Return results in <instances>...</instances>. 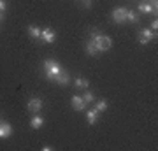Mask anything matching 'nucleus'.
<instances>
[{"mask_svg": "<svg viewBox=\"0 0 158 151\" xmlns=\"http://www.w3.org/2000/svg\"><path fill=\"white\" fill-rule=\"evenodd\" d=\"M42 70H44V76H46L48 81H55V78L62 72V65H60L56 60L48 58V60H44V63H42Z\"/></svg>", "mask_w": 158, "mask_h": 151, "instance_id": "nucleus-1", "label": "nucleus"}, {"mask_svg": "<svg viewBox=\"0 0 158 151\" xmlns=\"http://www.w3.org/2000/svg\"><path fill=\"white\" fill-rule=\"evenodd\" d=\"M42 107H44V100H42L40 97H32V99H28V102H27V111L34 112V114L40 112Z\"/></svg>", "mask_w": 158, "mask_h": 151, "instance_id": "nucleus-2", "label": "nucleus"}, {"mask_svg": "<svg viewBox=\"0 0 158 151\" xmlns=\"http://www.w3.org/2000/svg\"><path fill=\"white\" fill-rule=\"evenodd\" d=\"M93 42H95V46H97V49H98V53L100 51H107V49H111V46H113V40L109 39L107 35H104V34H100L97 39H93Z\"/></svg>", "mask_w": 158, "mask_h": 151, "instance_id": "nucleus-3", "label": "nucleus"}, {"mask_svg": "<svg viewBox=\"0 0 158 151\" xmlns=\"http://www.w3.org/2000/svg\"><path fill=\"white\" fill-rule=\"evenodd\" d=\"M153 39H156V32H153L151 28H142L141 32H139V44L146 46Z\"/></svg>", "mask_w": 158, "mask_h": 151, "instance_id": "nucleus-4", "label": "nucleus"}, {"mask_svg": "<svg viewBox=\"0 0 158 151\" xmlns=\"http://www.w3.org/2000/svg\"><path fill=\"white\" fill-rule=\"evenodd\" d=\"M111 18H113L114 23L123 25V23L127 21V7H116L113 11V14H111Z\"/></svg>", "mask_w": 158, "mask_h": 151, "instance_id": "nucleus-5", "label": "nucleus"}, {"mask_svg": "<svg viewBox=\"0 0 158 151\" xmlns=\"http://www.w3.org/2000/svg\"><path fill=\"white\" fill-rule=\"evenodd\" d=\"M55 39H56V34H55L53 28L51 27L42 28V35H40V40H42V42H46V44H53Z\"/></svg>", "mask_w": 158, "mask_h": 151, "instance_id": "nucleus-6", "label": "nucleus"}, {"mask_svg": "<svg viewBox=\"0 0 158 151\" xmlns=\"http://www.w3.org/2000/svg\"><path fill=\"white\" fill-rule=\"evenodd\" d=\"M12 134V125L9 121H0V139H7Z\"/></svg>", "mask_w": 158, "mask_h": 151, "instance_id": "nucleus-7", "label": "nucleus"}, {"mask_svg": "<svg viewBox=\"0 0 158 151\" xmlns=\"http://www.w3.org/2000/svg\"><path fill=\"white\" fill-rule=\"evenodd\" d=\"M70 104H72L74 111H85V107H86V102L83 100V97H79V95H74L70 99Z\"/></svg>", "mask_w": 158, "mask_h": 151, "instance_id": "nucleus-8", "label": "nucleus"}, {"mask_svg": "<svg viewBox=\"0 0 158 151\" xmlns=\"http://www.w3.org/2000/svg\"><path fill=\"white\" fill-rule=\"evenodd\" d=\"M27 30H28V35L34 40H40V35H42V28L40 27H37V25H28Z\"/></svg>", "mask_w": 158, "mask_h": 151, "instance_id": "nucleus-9", "label": "nucleus"}, {"mask_svg": "<svg viewBox=\"0 0 158 151\" xmlns=\"http://www.w3.org/2000/svg\"><path fill=\"white\" fill-rule=\"evenodd\" d=\"M55 83L60 84V86H67V84H69V72H67V70H63V69H62V72L55 78Z\"/></svg>", "mask_w": 158, "mask_h": 151, "instance_id": "nucleus-10", "label": "nucleus"}, {"mask_svg": "<svg viewBox=\"0 0 158 151\" xmlns=\"http://www.w3.org/2000/svg\"><path fill=\"white\" fill-rule=\"evenodd\" d=\"M42 125H44V118L39 116V114H34V116H32V120H30V127H32L34 130H39Z\"/></svg>", "mask_w": 158, "mask_h": 151, "instance_id": "nucleus-11", "label": "nucleus"}, {"mask_svg": "<svg viewBox=\"0 0 158 151\" xmlns=\"http://www.w3.org/2000/svg\"><path fill=\"white\" fill-rule=\"evenodd\" d=\"M90 86V81L88 79H85V78H76L74 79V88L76 90H86Z\"/></svg>", "mask_w": 158, "mask_h": 151, "instance_id": "nucleus-12", "label": "nucleus"}, {"mask_svg": "<svg viewBox=\"0 0 158 151\" xmlns=\"http://www.w3.org/2000/svg\"><path fill=\"white\" fill-rule=\"evenodd\" d=\"M100 116V112L97 111V109H90V111H86V120H88V123L90 125H95V121L98 120Z\"/></svg>", "mask_w": 158, "mask_h": 151, "instance_id": "nucleus-13", "label": "nucleus"}, {"mask_svg": "<svg viewBox=\"0 0 158 151\" xmlns=\"http://www.w3.org/2000/svg\"><path fill=\"white\" fill-rule=\"evenodd\" d=\"M127 21L130 25H137L139 23V14L135 11H132V9H127Z\"/></svg>", "mask_w": 158, "mask_h": 151, "instance_id": "nucleus-14", "label": "nucleus"}, {"mask_svg": "<svg viewBox=\"0 0 158 151\" xmlns=\"http://www.w3.org/2000/svg\"><path fill=\"white\" fill-rule=\"evenodd\" d=\"M86 53H88V56H97L98 55V49H97V46H95V42H93V40H88V42H86Z\"/></svg>", "mask_w": 158, "mask_h": 151, "instance_id": "nucleus-15", "label": "nucleus"}, {"mask_svg": "<svg viewBox=\"0 0 158 151\" xmlns=\"http://www.w3.org/2000/svg\"><path fill=\"white\" fill-rule=\"evenodd\" d=\"M139 12H142V14H153V12H156V11H155L148 2H141V4H139Z\"/></svg>", "mask_w": 158, "mask_h": 151, "instance_id": "nucleus-16", "label": "nucleus"}, {"mask_svg": "<svg viewBox=\"0 0 158 151\" xmlns=\"http://www.w3.org/2000/svg\"><path fill=\"white\" fill-rule=\"evenodd\" d=\"M107 107H109V104H107V100H104V99H100V100L95 104V109L98 112H106L107 111Z\"/></svg>", "mask_w": 158, "mask_h": 151, "instance_id": "nucleus-17", "label": "nucleus"}, {"mask_svg": "<svg viewBox=\"0 0 158 151\" xmlns=\"http://www.w3.org/2000/svg\"><path fill=\"white\" fill-rule=\"evenodd\" d=\"M83 100L86 104H91V102H95V95L91 93V91H85V95H83Z\"/></svg>", "mask_w": 158, "mask_h": 151, "instance_id": "nucleus-18", "label": "nucleus"}, {"mask_svg": "<svg viewBox=\"0 0 158 151\" xmlns=\"http://www.w3.org/2000/svg\"><path fill=\"white\" fill-rule=\"evenodd\" d=\"M98 35H100V30H98V28H90V39L93 40V39H97V37H98Z\"/></svg>", "mask_w": 158, "mask_h": 151, "instance_id": "nucleus-19", "label": "nucleus"}, {"mask_svg": "<svg viewBox=\"0 0 158 151\" xmlns=\"http://www.w3.org/2000/svg\"><path fill=\"white\" fill-rule=\"evenodd\" d=\"M6 11H7V0H0V12L6 14Z\"/></svg>", "mask_w": 158, "mask_h": 151, "instance_id": "nucleus-20", "label": "nucleus"}, {"mask_svg": "<svg viewBox=\"0 0 158 151\" xmlns=\"http://www.w3.org/2000/svg\"><path fill=\"white\" fill-rule=\"evenodd\" d=\"M148 4H149V6H151L153 9H155V11L158 9V0H148Z\"/></svg>", "mask_w": 158, "mask_h": 151, "instance_id": "nucleus-21", "label": "nucleus"}, {"mask_svg": "<svg viewBox=\"0 0 158 151\" xmlns=\"http://www.w3.org/2000/svg\"><path fill=\"white\" fill-rule=\"evenodd\" d=\"M156 28H158V21H156V19H153V21H151V30H153V32H156Z\"/></svg>", "mask_w": 158, "mask_h": 151, "instance_id": "nucleus-22", "label": "nucleus"}, {"mask_svg": "<svg viewBox=\"0 0 158 151\" xmlns=\"http://www.w3.org/2000/svg\"><path fill=\"white\" fill-rule=\"evenodd\" d=\"M83 6H85L86 9H90L91 7V0H83Z\"/></svg>", "mask_w": 158, "mask_h": 151, "instance_id": "nucleus-23", "label": "nucleus"}]
</instances>
